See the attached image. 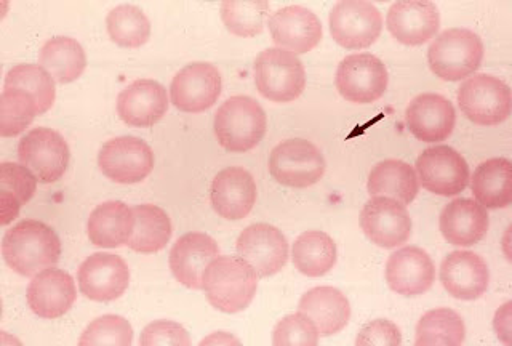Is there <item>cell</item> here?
I'll use <instances>...</instances> for the list:
<instances>
[{"instance_id":"1","label":"cell","mask_w":512,"mask_h":346,"mask_svg":"<svg viewBox=\"0 0 512 346\" xmlns=\"http://www.w3.org/2000/svg\"><path fill=\"white\" fill-rule=\"evenodd\" d=\"M2 255L10 270L32 278L58 263L61 241L45 223L23 220L5 233Z\"/></svg>"},{"instance_id":"2","label":"cell","mask_w":512,"mask_h":346,"mask_svg":"<svg viewBox=\"0 0 512 346\" xmlns=\"http://www.w3.org/2000/svg\"><path fill=\"white\" fill-rule=\"evenodd\" d=\"M258 287L255 271L240 258L216 257L204 273L202 289L213 308L236 314L253 302Z\"/></svg>"},{"instance_id":"3","label":"cell","mask_w":512,"mask_h":346,"mask_svg":"<svg viewBox=\"0 0 512 346\" xmlns=\"http://www.w3.org/2000/svg\"><path fill=\"white\" fill-rule=\"evenodd\" d=\"M268 129V117L258 101L236 95L224 101L215 114L216 140L231 153L255 148Z\"/></svg>"},{"instance_id":"4","label":"cell","mask_w":512,"mask_h":346,"mask_svg":"<svg viewBox=\"0 0 512 346\" xmlns=\"http://www.w3.org/2000/svg\"><path fill=\"white\" fill-rule=\"evenodd\" d=\"M484 53V44L476 33L447 29L429 47V68L444 81H463L480 68Z\"/></svg>"},{"instance_id":"5","label":"cell","mask_w":512,"mask_h":346,"mask_svg":"<svg viewBox=\"0 0 512 346\" xmlns=\"http://www.w3.org/2000/svg\"><path fill=\"white\" fill-rule=\"evenodd\" d=\"M255 85L261 97L288 103L301 97L306 87V71L295 53L266 49L255 60Z\"/></svg>"},{"instance_id":"6","label":"cell","mask_w":512,"mask_h":346,"mask_svg":"<svg viewBox=\"0 0 512 346\" xmlns=\"http://www.w3.org/2000/svg\"><path fill=\"white\" fill-rule=\"evenodd\" d=\"M269 173L282 186L298 190L309 188L324 177V154L303 138L282 141L272 149Z\"/></svg>"},{"instance_id":"7","label":"cell","mask_w":512,"mask_h":346,"mask_svg":"<svg viewBox=\"0 0 512 346\" xmlns=\"http://www.w3.org/2000/svg\"><path fill=\"white\" fill-rule=\"evenodd\" d=\"M458 105L474 124H503L511 114V89L498 77L476 74L461 84Z\"/></svg>"},{"instance_id":"8","label":"cell","mask_w":512,"mask_h":346,"mask_svg":"<svg viewBox=\"0 0 512 346\" xmlns=\"http://www.w3.org/2000/svg\"><path fill=\"white\" fill-rule=\"evenodd\" d=\"M388 82V69L372 53L349 55L336 69V89L344 100L357 105L380 100L388 89Z\"/></svg>"},{"instance_id":"9","label":"cell","mask_w":512,"mask_h":346,"mask_svg":"<svg viewBox=\"0 0 512 346\" xmlns=\"http://www.w3.org/2000/svg\"><path fill=\"white\" fill-rule=\"evenodd\" d=\"M18 159L40 183H55L68 170L71 153L60 133L37 127L21 138Z\"/></svg>"},{"instance_id":"10","label":"cell","mask_w":512,"mask_h":346,"mask_svg":"<svg viewBox=\"0 0 512 346\" xmlns=\"http://www.w3.org/2000/svg\"><path fill=\"white\" fill-rule=\"evenodd\" d=\"M383 31V17L372 2L344 0L330 12L333 41L344 49H367L375 44Z\"/></svg>"},{"instance_id":"11","label":"cell","mask_w":512,"mask_h":346,"mask_svg":"<svg viewBox=\"0 0 512 346\" xmlns=\"http://www.w3.org/2000/svg\"><path fill=\"white\" fill-rule=\"evenodd\" d=\"M98 165L112 182L135 185L146 180L154 169V153L141 138H112L100 149Z\"/></svg>"},{"instance_id":"12","label":"cell","mask_w":512,"mask_h":346,"mask_svg":"<svg viewBox=\"0 0 512 346\" xmlns=\"http://www.w3.org/2000/svg\"><path fill=\"white\" fill-rule=\"evenodd\" d=\"M416 173L424 190L444 198L463 193L469 182L468 162L450 146L423 151L416 159Z\"/></svg>"},{"instance_id":"13","label":"cell","mask_w":512,"mask_h":346,"mask_svg":"<svg viewBox=\"0 0 512 346\" xmlns=\"http://www.w3.org/2000/svg\"><path fill=\"white\" fill-rule=\"evenodd\" d=\"M237 255L258 278H271L284 270L288 262V242L282 231L268 223L250 225L240 233Z\"/></svg>"},{"instance_id":"14","label":"cell","mask_w":512,"mask_h":346,"mask_svg":"<svg viewBox=\"0 0 512 346\" xmlns=\"http://www.w3.org/2000/svg\"><path fill=\"white\" fill-rule=\"evenodd\" d=\"M77 279L80 292L90 302L109 303L125 294L130 284V270L119 255L98 252L80 265Z\"/></svg>"},{"instance_id":"15","label":"cell","mask_w":512,"mask_h":346,"mask_svg":"<svg viewBox=\"0 0 512 346\" xmlns=\"http://www.w3.org/2000/svg\"><path fill=\"white\" fill-rule=\"evenodd\" d=\"M360 226L373 244L397 249L412 234V218L402 204L389 198H372L360 212Z\"/></svg>"},{"instance_id":"16","label":"cell","mask_w":512,"mask_h":346,"mask_svg":"<svg viewBox=\"0 0 512 346\" xmlns=\"http://www.w3.org/2000/svg\"><path fill=\"white\" fill-rule=\"evenodd\" d=\"M221 95V74L210 63H192L173 79L170 98L183 113H204Z\"/></svg>"},{"instance_id":"17","label":"cell","mask_w":512,"mask_h":346,"mask_svg":"<svg viewBox=\"0 0 512 346\" xmlns=\"http://www.w3.org/2000/svg\"><path fill=\"white\" fill-rule=\"evenodd\" d=\"M386 26L400 44L418 47L439 33V9L436 4L426 0H402L392 4L386 17Z\"/></svg>"},{"instance_id":"18","label":"cell","mask_w":512,"mask_h":346,"mask_svg":"<svg viewBox=\"0 0 512 346\" xmlns=\"http://www.w3.org/2000/svg\"><path fill=\"white\" fill-rule=\"evenodd\" d=\"M408 130L424 143L447 140L455 129L456 113L452 101L437 95L423 93L413 98L405 113Z\"/></svg>"},{"instance_id":"19","label":"cell","mask_w":512,"mask_h":346,"mask_svg":"<svg viewBox=\"0 0 512 346\" xmlns=\"http://www.w3.org/2000/svg\"><path fill=\"white\" fill-rule=\"evenodd\" d=\"M269 33L279 49L308 53L322 41L319 18L300 5H288L269 18Z\"/></svg>"},{"instance_id":"20","label":"cell","mask_w":512,"mask_h":346,"mask_svg":"<svg viewBox=\"0 0 512 346\" xmlns=\"http://www.w3.org/2000/svg\"><path fill=\"white\" fill-rule=\"evenodd\" d=\"M216 257L220 247L215 239L204 233L184 234L170 250V270L181 286L200 290L205 270Z\"/></svg>"},{"instance_id":"21","label":"cell","mask_w":512,"mask_h":346,"mask_svg":"<svg viewBox=\"0 0 512 346\" xmlns=\"http://www.w3.org/2000/svg\"><path fill=\"white\" fill-rule=\"evenodd\" d=\"M440 281L452 297L472 302L487 292L490 271L484 258L468 250H456L444 258Z\"/></svg>"},{"instance_id":"22","label":"cell","mask_w":512,"mask_h":346,"mask_svg":"<svg viewBox=\"0 0 512 346\" xmlns=\"http://www.w3.org/2000/svg\"><path fill=\"white\" fill-rule=\"evenodd\" d=\"M436 279V268L423 249L410 246L396 250L386 263L389 289L404 297L426 294Z\"/></svg>"},{"instance_id":"23","label":"cell","mask_w":512,"mask_h":346,"mask_svg":"<svg viewBox=\"0 0 512 346\" xmlns=\"http://www.w3.org/2000/svg\"><path fill=\"white\" fill-rule=\"evenodd\" d=\"M28 305L39 318L56 319L71 310L77 290L71 274L48 268L36 274L28 286Z\"/></svg>"},{"instance_id":"24","label":"cell","mask_w":512,"mask_h":346,"mask_svg":"<svg viewBox=\"0 0 512 346\" xmlns=\"http://www.w3.org/2000/svg\"><path fill=\"white\" fill-rule=\"evenodd\" d=\"M210 199L216 214L226 220H242L256 202V183L242 167L221 170L213 178Z\"/></svg>"},{"instance_id":"25","label":"cell","mask_w":512,"mask_h":346,"mask_svg":"<svg viewBox=\"0 0 512 346\" xmlns=\"http://www.w3.org/2000/svg\"><path fill=\"white\" fill-rule=\"evenodd\" d=\"M167 109V90L164 85L151 79L132 82L117 98V114L125 124L133 127L157 124Z\"/></svg>"},{"instance_id":"26","label":"cell","mask_w":512,"mask_h":346,"mask_svg":"<svg viewBox=\"0 0 512 346\" xmlns=\"http://www.w3.org/2000/svg\"><path fill=\"white\" fill-rule=\"evenodd\" d=\"M440 231L450 244L474 246L487 236L490 217L485 207L472 199H455L440 214Z\"/></svg>"},{"instance_id":"27","label":"cell","mask_w":512,"mask_h":346,"mask_svg":"<svg viewBox=\"0 0 512 346\" xmlns=\"http://www.w3.org/2000/svg\"><path fill=\"white\" fill-rule=\"evenodd\" d=\"M300 313L306 314L320 335H335L348 326L351 305L335 287H314L301 297Z\"/></svg>"},{"instance_id":"28","label":"cell","mask_w":512,"mask_h":346,"mask_svg":"<svg viewBox=\"0 0 512 346\" xmlns=\"http://www.w3.org/2000/svg\"><path fill=\"white\" fill-rule=\"evenodd\" d=\"M133 209L120 201L103 202L88 218L87 233L93 246L116 249L127 246L133 233Z\"/></svg>"},{"instance_id":"29","label":"cell","mask_w":512,"mask_h":346,"mask_svg":"<svg viewBox=\"0 0 512 346\" xmlns=\"http://www.w3.org/2000/svg\"><path fill=\"white\" fill-rule=\"evenodd\" d=\"M367 188L372 198L394 199L404 207L410 206L420 191L412 165L397 159L376 164L368 175Z\"/></svg>"},{"instance_id":"30","label":"cell","mask_w":512,"mask_h":346,"mask_svg":"<svg viewBox=\"0 0 512 346\" xmlns=\"http://www.w3.org/2000/svg\"><path fill=\"white\" fill-rule=\"evenodd\" d=\"M511 162L493 157L482 162L472 177V194L485 209H504L512 201Z\"/></svg>"},{"instance_id":"31","label":"cell","mask_w":512,"mask_h":346,"mask_svg":"<svg viewBox=\"0 0 512 346\" xmlns=\"http://www.w3.org/2000/svg\"><path fill=\"white\" fill-rule=\"evenodd\" d=\"M133 233L127 241L128 249L138 254H156L167 247L172 238V222L167 212L154 204L133 207Z\"/></svg>"},{"instance_id":"32","label":"cell","mask_w":512,"mask_h":346,"mask_svg":"<svg viewBox=\"0 0 512 346\" xmlns=\"http://www.w3.org/2000/svg\"><path fill=\"white\" fill-rule=\"evenodd\" d=\"M39 66L53 77V81L71 84L84 74L87 57L76 39L58 36L45 42L40 50Z\"/></svg>"},{"instance_id":"33","label":"cell","mask_w":512,"mask_h":346,"mask_svg":"<svg viewBox=\"0 0 512 346\" xmlns=\"http://www.w3.org/2000/svg\"><path fill=\"white\" fill-rule=\"evenodd\" d=\"M336 263V244L322 231H308L293 244V265L308 278H322Z\"/></svg>"},{"instance_id":"34","label":"cell","mask_w":512,"mask_h":346,"mask_svg":"<svg viewBox=\"0 0 512 346\" xmlns=\"http://www.w3.org/2000/svg\"><path fill=\"white\" fill-rule=\"evenodd\" d=\"M37 180L23 164H0V207L2 223L8 225L20 214V207L28 204L36 194Z\"/></svg>"},{"instance_id":"35","label":"cell","mask_w":512,"mask_h":346,"mask_svg":"<svg viewBox=\"0 0 512 346\" xmlns=\"http://www.w3.org/2000/svg\"><path fill=\"white\" fill-rule=\"evenodd\" d=\"M466 337L463 319L450 308H437L421 316L416 326L415 345L460 346Z\"/></svg>"},{"instance_id":"36","label":"cell","mask_w":512,"mask_h":346,"mask_svg":"<svg viewBox=\"0 0 512 346\" xmlns=\"http://www.w3.org/2000/svg\"><path fill=\"white\" fill-rule=\"evenodd\" d=\"M106 28L114 44L124 49L143 47L151 37V23L136 5H119L109 12Z\"/></svg>"},{"instance_id":"37","label":"cell","mask_w":512,"mask_h":346,"mask_svg":"<svg viewBox=\"0 0 512 346\" xmlns=\"http://www.w3.org/2000/svg\"><path fill=\"white\" fill-rule=\"evenodd\" d=\"M268 15L266 0H226L221 4V20L234 36L255 37L263 33Z\"/></svg>"},{"instance_id":"38","label":"cell","mask_w":512,"mask_h":346,"mask_svg":"<svg viewBox=\"0 0 512 346\" xmlns=\"http://www.w3.org/2000/svg\"><path fill=\"white\" fill-rule=\"evenodd\" d=\"M4 89H21L28 92L39 106V114L47 113L55 103L53 77L39 65L13 66L5 76Z\"/></svg>"},{"instance_id":"39","label":"cell","mask_w":512,"mask_h":346,"mask_svg":"<svg viewBox=\"0 0 512 346\" xmlns=\"http://www.w3.org/2000/svg\"><path fill=\"white\" fill-rule=\"evenodd\" d=\"M39 114L37 101L21 89H4L0 97V135L18 137Z\"/></svg>"},{"instance_id":"40","label":"cell","mask_w":512,"mask_h":346,"mask_svg":"<svg viewBox=\"0 0 512 346\" xmlns=\"http://www.w3.org/2000/svg\"><path fill=\"white\" fill-rule=\"evenodd\" d=\"M133 329L130 322L116 314H106L90 322L80 337V346H130Z\"/></svg>"},{"instance_id":"41","label":"cell","mask_w":512,"mask_h":346,"mask_svg":"<svg viewBox=\"0 0 512 346\" xmlns=\"http://www.w3.org/2000/svg\"><path fill=\"white\" fill-rule=\"evenodd\" d=\"M316 324L303 313L290 314L272 332V345L316 346L319 343Z\"/></svg>"},{"instance_id":"42","label":"cell","mask_w":512,"mask_h":346,"mask_svg":"<svg viewBox=\"0 0 512 346\" xmlns=\"http://www.w3.org/2000/svg\"><path fill=\"white\" fill-rule=\"evenodd\" d=\"M175 345L189 346L191 338L183 326L173 321H154L144 327L140 338V346Z\"/></svg>"},{"instance_id":"43","label":"cell","mask_w":512,"mask_h":346,"mask_svg":"<svg viewBox=\"0 0 512 346\" xmlns=\"http://www.w3.org/2000/svg\"><path fill=\"white\" fill-rule=\"evenodd\" d=\"M357 346H399L402 345V334L399 327L388 319H375L365 324L357 335Z\"/></svg>"}]
</instances>
